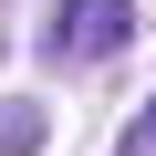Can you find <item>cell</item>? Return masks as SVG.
I'll return each instance as SVG.
<instances>
[{
	"label": "cell",
	"mask_w": 156,
	"mask_h": 156,
	"mask_svg": "<svg viewBox=\"0 0 156 156\" xmlns=\"http://www.w3.org/2000/svg\"><path fill=\"white\" fill-rule=\"evenodd\" d=\"M42 42V62L52 73H83V62H115L125 42H135V0H62V11L31 31Z\"/></svg>",
	"instance_id": "obj_1"
},
{
	"label": "cell",
	"mask_w": 156,
	"mask_h": 156,
	"mask_svg": "<svg viewBox=\"0 0 156 156\" xmlns=\"http://www.w3.org/2000/svg\"><path fill=\"white\" fill-rule=\"evenodd\" d=\"M42 135H52L42 94H0V156H42Z\"/></svg>",
	"instance_id": "obj_2"
},
{
	"label": "cell",
	"mask_w": 156,
	"mask_h": 156,
	"mask_svg": "<svg viewBox=\"0 0 156 156\" xmlns=\"http://www.w3.org/2000/svg\"><path fill=\"white\" fill-rule=\"evenodd\" d=\"M115 156H156V94H146V115H125V135H115Z\"/></svg>",
	"instance_id": "obj_3"
}]
</instances>
